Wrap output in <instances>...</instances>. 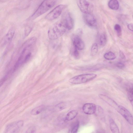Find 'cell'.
I'll return each instance as SVG.
<instances>
[{
    "label": "cell",
    "mask_w": 133,
    "mask_h": 133,
    "mask_svg": "<svg viewBox=\"0 0 133 133\" xmlns=\"http://www.w3.org/2000/svg\"><path fill=\"white\" fill-rule=\"evenodd\" d=\"M36 38L34 37L29 39L24 43L20 55L14 67V71H15L18 67L27 62L30 58L32 53L31 48L35 43Z\"/></svg>",
    "instance_id": "cell-1"
},
{
    "label": "cell",
    "mask_w": 133,
    "mask_h": 133,
    "mask_svg": "<svg viewBox=\"0 0 133 133\" xmlns=\"http://www.w3.org/2000/svg\"><path fill=\"white\" fill-rule=\"evenodd\" d=\"M103 101L115 109L131 125H133V116L127 109L107 96L104 97Z\"/></svg>",
    "instance_id": "cell-2"
},
{
    "label": "cell",
    "mask_w": 133,
    "mask_h": 133,
    "mask_svg": "<svg viewBox=\"0 0 133 133\" xmlns=\"http://www.w3.org/2000/svg\"><path fill=\"white\" fill-rule=\"evenodd\" d=\"M57 0H44L34 12L28 18V20L34 19L44 14L54 6Z\"/></svg>",
    "instance_id": "cell-3"
},
{
    "label": "cell",
    "mask_w": 133,
    "mask_h": 133,
    "mask_svg": "<svg viewBox=\"0 0 133 133\" xmlns=\"http://www.w3.org/2000/svg\"><path fill=\"white\" fill-rule=\"evenodd\" d=\"M67 30L60 21L49 29L48 32V37L51 40L56 39L63 35Z\"/></svg>",
    "instance_id": "cell-4"
},
{
    "label": "cell",
    "mask_w": 133,
    "mask_h": 133,
    "mask_svg": "<svg viewBox=\"0 0 133 133\" xmlns=\"http://www.w3.org/2000/svg\"><path fill=\"white\" fill-rule=\"evenodd\" d=\"M97 76L95 74H86L77 75L70 79L69 81L71 83L78 84L86 83L95 79Z\"/></svg>",
    "instance_id": "cell-5"
},
{
    "label": "cell",
    "mask_w": 133,
    "mask_h": 133,
    "mask_svg": "<svg viewBox=\"0 0 133 133\" xmlns=\"http://www.w3.org/2000/svg\"><path fill=\"white\" fill-rule=\"evenodd\" d=\"M66 6L65 5L63 4L57 6L46 16L45 19L52 21L57 18L60 15Z\"/></svg>",
    "instance_id": "cell-6"
},
{
    "label": "cell",
    "mask_w": 133,
    "mask_h": 133,
    "mask_svg": "<svg viewBox=\"0 0 133 133\" xmlns=\"http://www.w3.org/2000/svg\"><path fill=\"white\" fill-rule=\"evenodd\" d=\"M78 5L84 13L91 14L93 10V5L86 0H78Z\"/></svg>",
    "instance_id": "cell-7"
},
{
    "label": "cell",
    "mask_w": 133,
    "mask_h": 133,
    "mask_svg": "<svg viewBox=\"0 0 133 133\" xmlns=\"http://www.w3.org/2000/svg\"><path fill=\"white\" fill-rule=\"evenodd\" d=\"M60 21L67 30H71L73 28L74 21L69 12H67L64 13Z\"/></svg>",
    "instance_id": "cell-8"
},
{
    "label": "cell",
    "mask_w": 133,
    "mask_h": 133,
    "mask_svg": "<svg viewBox=\"0 0 133 133\" xmlns=\"http://www.w3.org/2000/svg\"><path fill=\"white\" fill-rule=\"evenodd\" d=\"M24 122L19 121L13 122L8 125L5 129V132L15 133L18 131L23 126Z\"/></svg>",
    "instance_id": "cell-9"
},
{
    "label": "cell",
    "mask_w": 133,
    "mask_h": 133,
    "mask_svg": "<svg viewBox=\"0 0 133 133\" xmlns=\"http://www.w3.org/2000/svg\"><path fill=\"white\" fill-rule=\"evenodd\" d=\"M83 18L84 22L88 26L94 27L96 26V19L91 14L84 13Z\"/></svg>",
    "instance_id": "cell-10"
},
{
    "label": "cell",
    "mask_w": 133,
    "mask_h": 133,
    "mask_svg": "<svg viewBox=\"0 0 133 133\" xmlns=\"http://www.w3.org/2000/svg\"><path fill=\"white\" fill-rule=\"evenodd\" d=\"M95 105L92 103H87L82 107L84 113L87 115H91L95 113L96 110Z\"/></svg>",
    "instance_id": "cell-11"
},
{
    "label": "cell",
    "mask_w": 133,
    "mask_h": 133,
    "mask_svg": "<svg viewBox=\"0 0 133 133\" xmlns=\"http://www.w3.org/2000/svg\"><path fill=\"white\" fill-rule=\"evenodd\" d=\"M15 34V30L10 29L2 38L1 42V45H5L10 42L12 39Z\"/></svg>",
    "instance_id": "cell-12"
},
{
    "label": "cell",
    "mask_w": 133,
    "mask_h": 133,
    "mask_svg": "<svg viewBox=\"0 0 133 133\" xmlns=\"http://www.w3.org/2000/svg\"><path fill=\"white\" fill-rule=\"evenodd\" d=\"M72 42L74 48L78 50H82L84 49V43L78 36H75L72 39Z\"/></svg>",
    "instance_id": "cell-13"
},
{
    "label": "cell",
    "mask_w": 133,
    "mask_h": 133,
    "mask_svg": "<svg viewBox=\"0 0 133 133\" xmlns=\"http://www.w3.org/2000/svg\"><path fill=\"white\" fill-rule=\"evenodd\" d=\"M126 88L128 98L133 107V84H128Z\"/></svg>",
    "instance_id": "cell-14"
},
{
    "label": "cell",
    "mask_w": 133,
    "mask_h": 133,
    "mask_svg": "<svg viewBox=\"0 0 133 133\" xmlns=\"http://www.w3.org/2000/svg\"><path fill=\"white\" fill-rule=\"evenodd\" d=\"M46 107L44 105H41L36 107L33 109L30 112L31 114L33 115H38L46 109Z\"/></svg>",
    "instance_id": "cell-15"
},
{
    "label": "cell",
    "mask_w": 133,
    "mask_h": 133,
    "mask_svg": "<svg viewBox=\"0 0 133 133\" xmlns=\"http://www.w3.org/2000/svg\"><path fill=\"white\" fill-rule=\"evenodd\" d=\"M110 128L111 131L114 133H119V128L115 122L112 118L109 120Z\"/></svg>",
    "instance_id": "cell-16"
},
{
    "label": "cell",
    "mask_w": 133,
    "mask_h": 133,
    "mask_svg": "<svg viewBox=\"0 0 133 133\" xmlns=\"http://www.w3.org/2000/svg\"><path fill=\"white\" fill-rule=\"evenodd\" d=\"M78 112L75 110H73L69 112L66 115L65 119L67 121H71L77 116Z\"/></svg>",
    "instance_id": "cell-17"
},
{
    "label": "cell",
    "mask_w": 133,
    "mask_h": 133,
    "mask_svg": "<svg viewBox=\"0 0 133 133\" xmlns=\"http://www.w3.org/2000/svg\"><path fill=\"white\" fill-rule=\"evenodd\" d=\"M109 7L114 10H117L119 8V3L117 0H110L108 3Z\"/></svg>",
    "instance_id": "cell-18"
},
{
    "label": "cell",
    "mask_w": 133,
    "mask_h": 133,
    "mask_svg": "<svg viewBox=\"0 0 133 133\" xmlns=\"http://www.w3.org/2000/svg\"><path fill=\"white\" fill-rule=\"evenodd\" d=\"M66 107V104L64 102H61L55 105L52 110L55 112L59 111L65 108Z\"/></svg>",
    "instance_id": "cell-19"
},
{
    "label": "cell",
    "mask_w": 133,
    "mask_h": 133,
    "mask_svg": "<svg viewBox=\"0 0 133 133\" xmlns=\"http://www.w3.org/2000/svg\"><path fill=\"white\" fill-rule=\"evenodd\" d=\"M104 57L106 59L112 60L116 58V56L113 52L109 51L105 54L104 55Z\"/></svg>",
    "instance_id": "cell-20"
},
{
    "label": "cell",
    "mask_w": 133,
    "mask_h": 133,
    "mask_svg": "<svg viewBox=\"0 0 133 133\" xmlns=\"http://www.w3.org/2000/svg\"><path fill=\"white\" fill-rule=\"evenodd\" d=\"M107 42V39L105 35L103 34H101L99 38V43L102 46H104L106 44Z\"/></svg>",
    "instance_id": "cell-21"
},
{
    "label": "cell",
    "mask_w": 133,
    "mask_h": 133,
    "mask_svg": "<svg viewBox=\"0 0 133 133\" xmlns=\"http://www.w3.org/2000/svg\"><path fill=\"white\" fill-rule=\"evenodd\" d=\"M98 51V46L97 44L94 43L91 48V55L92 56L95 55L97 53Z\"/></svg>",
    "instance_id": "cell-22"
},
{
    "label": "cell",
    "mask_w": 133,
    "mask_h": 133,
    "mask_svg": "<svg viewBox=\"0 0 133 133\" xmlns=\"http://www.w3.org/2000/svg\"><path fill=\"white\" fill-rule=\"evenodd\" d=\"M79 122L78 121H77L74 123L72 126L71 132V133H76L78 130L79 126Z\"/></svg>",
    "instance_id": "cell-23"
},
{
    "label": "cell",
    "mask_w": 133,
    "mask_h": 133,
    "mask_svg": "<svg viewBox=\"0 0 133 133\" xmlns=\"http://www.w3.org/2000/svg\"><path fill=\"white\" fill-rule=\"evenodd\" d=\"M114 29L117 32L118 36H120L121 34V29L120 25L118 24H115L114 27Z\"/></svg>",
    "instance_id": "cell-24"
},
{
    "label": "cell",
    "mask_w": 133,
    "mask_h": 133,
    "mask_svg": "<svg viewBox=\"0 0 133 133\" xmlns=\"http://www.w3.org/2000/svg\"><path fill=\"white\" fill-rule=\"evenodd\" d=\"M74 49L73 50V54L74 57L76 59H78L79 56V52L78 49L74 48Z\"/></svg>",
    "instance_id": "cell-25"
},
{
    "label": "cell",
    "mask_w": 133,
    "mask_h": 133,
    "mask_svg": "<svg viewBox=\"0 0 133 133\" xmlns=\"http://www.w3.org/2000/svg\"><path fill=\"white\" fill-rule=\"evenodd\" d=\"M32 30V28L30 27H26L24 30V35L26 36H27L30 32Z\"/></svg>",
    "instance_id": "cell-26"
},
{
    "label": "cell",
    "mask_w": 133,
    "mask_h": 133,
    "mask_svg": "<svg viewBox=\"0 0 133 133\" xmlns=\"http://www.w3.org/2000/svg\"><path fill=\"white\" fill-rule=\"evenodd\" d=\"M116 66L118 68L121 69L124 67V65L123 63L121 62H118Z\"/></svg>",
    "instance_id": "cell-27"
},
{
    "label": "cell",
    "mask_w": 133,
    "mask_h": 133,
    "mask_svg": "<svg viewBox=\"0 0 133 133\" xmlns=\"http://www.w3.org/2000/svg\"><path fill=\"white\" fill-rule=\"evenodd\" d=\"M35 131V128L33 127H30L27 131V132H34Z\"/></svg>",
    "instance_id": "cell-28"
},
{
    "label": "cell",
    "mask_w": 133,
    "mask_h": 133,
    "mask_svg": "<svg viewBox=\"0 0 133 133\" xmlns=\"http://www.w3.org/2000/svg\"><path fill=\"white\" fill-rule=\"evenodd\" d=\"M119 54L120 57L123 59H125V56L124 53L121 50L120 51Z\"/></svg>",
    "instance_id": "cell-29"
},
{
    "label": "cell",
    "mask_w": 133,
    "mask_h": 133,
    "mask_svg": "<svg viewBox=\"0 0 133 133\" xmlns=\"http://www.w3.org/2000/svg\"><path fill=\"white\" fill-rule=\"evenodd\" d=\"M132 17H133V15H132Z\"/></svg>",
    "instance_id": "cell-30"
},
{
    "label": "cell",
    "mask_w": 133,
    "mask_h": 133,
    "mask_svg": "<svg viewBox=\"0 0 133 133\" xmlns=\"http://www.w3.org/2000/svg\"></svg>",
    "instance_id": "cell-31"
}]
</instances>
